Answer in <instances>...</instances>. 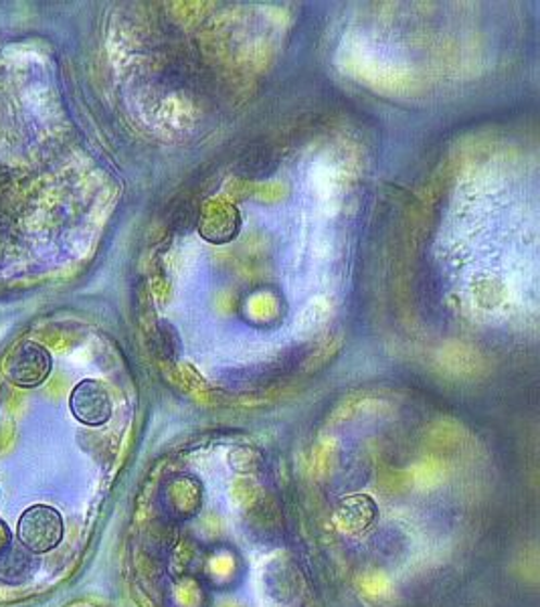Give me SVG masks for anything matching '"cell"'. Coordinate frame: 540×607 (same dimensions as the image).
<instances>
[{"mask_svg":"<svg viewBox=\"0 0 540 607\" xmlns=\"http://www.w3.org/2000/svg\"><path fill=\"white\" fill-rule=\"evenodd\" d=\"M63 533L65 527L59 510L47 504H35L27 508L16 527L18 543L33 555H43L58 548L63 541Z\"/></svg>","mask_w":540,"mask_h":607,"instance_id":"6da1fadb","label":"cell"},{"mask_svg":"<svg viewBox=\"0 0 540 607\" xmlns=\"http://www.w3.org/2000/svg\"><path fill=\"white\" fill-rule=\"evenodd\" d=\"M35 569H37L35 555L23 545L21 547L11 545L0 555V581L9 585H21L29 581Z\"/></svg>","mask_w":540,"mask_h":607,"instance_id":"5b68a950","label":"cell"},{"mask_svg":"<svg viewBox=\"0 0 540 607\" xmlns=\"http://www.w3.org/2000/svg\"><path fill=\"white\" fill-rule=\"evenodd\" d=\"M213 211L217 213V222L213 219H203V236L211 241H217V243H223V241H229V239L235 238L237 229H239V215L237 211L231 205H215Z\"/></svg>","mask_w":540,"mask_h":607,"instance_id":"8992f818","label":"cell"},{"mask_svg":"<svg viewBox=\"0 0 540 607\" xmlns=\"http://www.w3.org/2000/svg\"><path fill=\"white\" fill-rule=\"evenodd\" d=\"M13 545V533L4 520H0V555Z\"/></svg>","mask_w":540,"mask_h":607,"instance_id":"52a82bcc","label":"cell"},{"mask_svg":"<svg viewBox=\"0 0 540 607\" xmlns=\"http://www.w3.org/2000/svg\"><path fill=\"white\" fill-rule=\"evenodd\" d=\"M70 407L77 421L91 428H100L112 417V400L102 381L86 379L77 383L70 397Z\"/></svg>","mask_w":540,"mask_h":607,"instance_id":"3957f363","label":"cell"},{"mask_svg":"<svg viewBox=\"0 0 540 607\" xmlns=\"http://www.w3.org/2000/svg\"><path fill=\"white\" fill-rule=\"evenodd\" d=\"M375 519H377V504L363 494L344 498L336 508L335 522L340 531L347 533H359Z\"/></svg>","mask_w":540,"mask_h":607,"instance_id":"277c9868","label":"cell"},{"mask_svg":"<svg viewBox=\"0 0 540 607\" xmlns=\"http://www.w3.org/2000/svg\"><path fill=\"white\" fill-rule=\"evenodd\" d=\"M53 370V356L39 342H18L2 363L9 383L23 389L43 385Z\"/></svg>","mask_w":540,"mask_h":607,"instance_id":"7a4b0ae2","label":"cell"}]
</instances>
